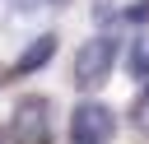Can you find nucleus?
I'll return each instance as SVG.
<instances>
[{
	"label": "nucleus",
	"mask_w": 149,
	"mask_h": 144,
	"mask_svg": "<svg viewBox=\"0 0 149 144\" xmlns=\"http://www.w3.org/2000/svg\"><path fill=\"white\" fill-rule=\"evenodd\" d=\"M9 144H51V102L42 93H28V98L14 102Z\"/></svg>",
	"instance_id": "1"
},
{
	"label": "nucleus",
	"mask_w": 149,
	"mask_h": 144,
	"mask_svg": "<svg viewBox=\"0 0 149 144\" xmlns=\"http://www.w3.org/2000/svg\"><path fill=\"white\" fill-rule=\"evenodd\" d=\"M112 65H116V42L112 37H93L74 56V84L79 88H98V84H107Z\"/></svg>",
	"instance_id": "2"
},
{
	"label": "nucleus",
	"mask_w": 149,
	"mask_h": 144,
	"mask_svg": "<svg viewBox=\"0 0 149 144\" xmlns=\"http://www.w3.org/2000/svg\"><path fill=\"white\" fill-rule=\"evenodd\" d=\"M116 135V111L102 102H79L70 111V139L74 144H107Z\"/></svg>",
	"instance_id": "3"
},
{
	"label": "nucleus",
	"mask_w": 149,
	"mask_h": 144,
	"mask_svg": "<svg viewBox=\"0 0 149 144\" xmlns=\"http://www.w3.org/2000/svg\"><path fill=\"white\" fill-rule=\"evenodd\" d=\"M56 42H61L56 33H42V37H33V42L19 51V60H14V74H37V70H42V65L56 56Z\"/></svg>",
	"instance_id": "4"
},
{
	"label": "nucleus",
	"mask_w": 149,
	"mask_h": 144,
	"mask_svg": "<svg viewBox=\"0 0 149 144\" xmlns=\"http://www.w3.org/2000/svg\"><path fill=\"white\" fill-rule=\"evenodd\" d=\"M126 70H130V79H144V84H149V37H140V42L130 46Z\"/></svg>",
	"instance_id": "5"
},
{
	"label": "nucleus",
	"mask_w": 149,
	"mask_h": 144,
	"mask_svg": "<svg viewBox=\"0 0 149 144\" xmlns=\"http://www.w3.org/2000/svg\"><path fill=\"white\" fill-rule=\"evenodd\" d=\"M130 121H135L140 130H149V84H144V88H140V98L130 102Z\"/></svg>",
	"instance_id": "6"
},
{
	"label": "nucleus",
	"mask_w": 149,
	"mask_h": 144,
	"mask_svg": "<svg viewBox=\"0 0 149 144\" xmlns=\"http://www.w3.org/2000/svg\"><path fill=\"white\" fill-rule=\"evenodd\" d=\"M121 19H130V23H144V19H149V0H135L130 9H121Z\"/></svg>",
	"instance_id": "7"
},
{
	"label": "nucleus",
	"mask_w": 149,
	"mask_h": 144,
	"mask_svg": "<svg viewBox=\"0 0 149 144\" xmlns=\"http://www.w3.org/2000/svg\"><path fill=\"white\" fill-rule=\"evenodd\" d=\"M0 144H9V130H0Z\"/></svg>",
	"instance_id": "8"
},
{
	"label": "nucleus",
	"mask_w": 149,
	"mask_h": 144,
	"mask_svg": "<svg viewBox=\"0 0 149 144\" xmlns=\"http://www.w3.org/2000/svg\"><path fill=\"white\" fill-rule=\"evenodd\" d=\"M47 5H70V0H47Z\"/></svg>",
	"instance_id": "9"
}]
</instances>
